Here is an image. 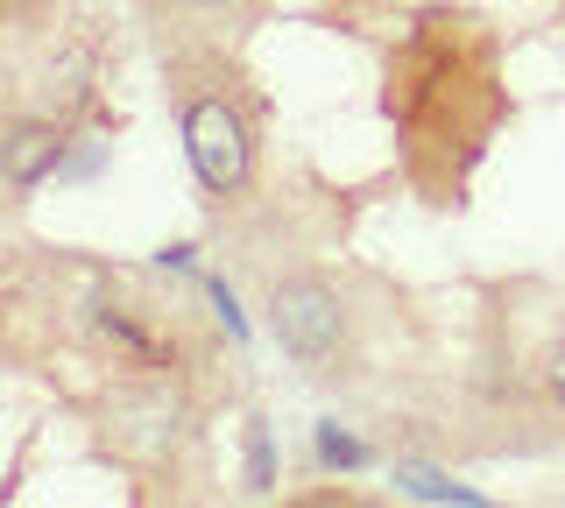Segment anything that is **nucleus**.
<instances>
[{
	"instance_id": "nucleus-1",
	"label": "nucleus",
	"mask_w": 565,
	"mask_h": 508,
	"mask_svg": "<svg viewBox=\"0 0 565 508\" xmlns=\"http://www.w3.org/2000/svg\"><path fill=\"white\" fill-rule=\"evenodd\" d=\"M177 134H184V163L212 205H234L255 184V114L220 72L177 85Z\"/></svg>"
},
{
	"instance_id": "nucleus-2",
	"label": "nucleus",
	"mask_w": 565,
	"mask_h": 508,
	"mask_svg": "<svg viewBox=\"0 0 565 508\" xmlns=\"http://www.w3.org/2000/svg\"><path fill=\"white\" fill-rule=\"evenodd\" d=\"M262 311H269V339L297 367H332L353 339V311L326 275H276Z\"/></svg>"
},
{
	"instance_id": "nucleus-3",
	"label": "nucleus",
	"mask_w": 565,
	"mask_h": 508,
	"mask_svg": "<svg viewBox=\"0 0 565 508\" xmlns=\"http://www.w3.org/2000/svg\"><path fill=\"white\" fill-rule=\"evenodd\" d=\"M71 163V128L57 114H14L8 120V142H0V177L8 191H35L50 177H64Z\"/></svg>"
},
{
	"instance_id": "nucleus-4",
	"label": "nucleus",
	"mask_w": 565,
	"mask_h": 508,
	"mask_svg": "<svg viewBox=\"0 0 565 508\" xmlns=\"http://www.w3.org/2000/svg\"><path fill=\"white\" fill-rule=\"evenodd\" d=\"M388 487H396L403 501H431V508H481L488 501L481 487L452 480V473L431 466V460H396V466H388Z\"/></svg>"
},
{
	"instance_id": "nucleus-5",
	"label": "nucleus",
	"mask_w": 565,
	"mask_h": 508,
	"mask_svg": "<svg viewBox=\"0 0 565 508\" xmlns=\"http://www.w3.org/2000/svg\"><path fill=\"white\" fill-rule=\"evenodd\" d=\"M311 460L326 466V473H367V466H375V445L353 437L347 424H318L311 431Z\"/></svg>"
},
{
	"instance_id": "nucleus-6",
	"label": "nucleus",
	"mask_w": 565,
	"mask_h": 508,
	"mask_svg": "<svg viewBox=\"0 0 565 508\" xmlns=\"http://www.w3.org/2000/svg\"><path fill=\"white\" fill-rule=\"evenodd\" d=\"M241 452H247V495H269V487L282 480V466H276V437H269V424H262V417H247Z\"/></svg>"
},
{
	"instance_id": "nucleus-7",
	"label": "nucleus",
	"mask_w": 565,
	"mask_h": 508,
	"mask_svg": "<svg viewBox=\"0 0 565 508\" xmlns=\"http://www.w3.org/2000/svg\"><path fill=\"white\" fill-rule=\"evenodd\" d=\"M205 296H212V318L226 325V339H247V318H241V304H234V283L205 269Z\"/></svg>"
},
{
	"instance_id": "nucleus-8",
	"label": "nucleus",
	"mask_w": 565,
	"mask_h": 508,
	"mask_svg": "<svg viewBox=\"0 0 565 508\" xmlns=\"http://www.w3.org/2000/svg\"><path fill=\"white\" fill-rule=\"evenodd\" d=\"M544 389H552V402L565 410V332L552 339V354H544Z\"/></svg>"
},
{
	"instance_id": "nucleus-9",
	"label": "nucleus",
	"mask_w": 565,
	"mask_h": 508,
	"mask_svg": "<svg viewBox=\"0 0 565 508\" xmlns=\"http://www.w3.org/2000/svg\"><path fill=\"white\" fill-rule=\"evenodd\" d=\"M184 8H191V14H241L247 0H184Z\"/></svg>"
}]
</instances>
